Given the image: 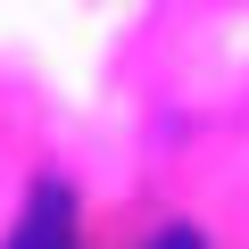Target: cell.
I'll return each instance as SVG.
<instances>
[{
	"label": "cell",
	"instance_id": "6da1fadb",
	"mask_svg": "<svg viewBox=\"0 0 249 249\" xmlns=\"http://www.w3.org/2000/svg\"><path fill=\"white\" fill-rule=\"evenodd\" d=\"M9 249H75V199H67L58 183H34V199H25V216H17V232H9Z\"/></svg>",
	"mask_w": 249,
	"mask_h": 249
},
{
	"label": "cell",
	"instance_id": "7a4b0ae2",
	"mask_svg": "<svg viewBox=\"0 0 249 249\" xmlns=\"http://www.w3.org/2000/svg\"><path fill=\"white\" fill-rule=\"evenodd\" d=\"M150 249H208V241H199V224H166V232H158Z\"/></svg>",
	"mask_w": 249,
	"mask_h": 249
}]
</instances>
